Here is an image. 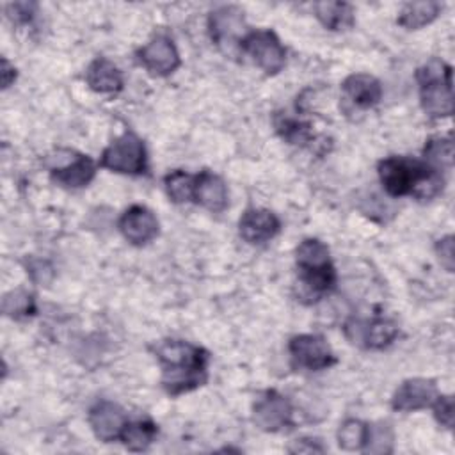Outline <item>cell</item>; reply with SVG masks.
Masks as SVG:
<instances>
[{"label": "cell", "mask_w": 455, "mask_h": 455, "mask_svg": "<svg viewBox=\"0 0 455 455\" xmlns=\"http://www.w3.org/2000/svg\"><path fill=\"white\" fill-rule=\"evenodd\" d=\"M423 160L435 169L451 167L453 164V142L450 137H432L423 148Z\"/></svg>", "instance_id": "d4e9b609"}, {"label": "cell", "mask_w": 455, "mask_h": 455, "mask_svg": "<svg viewBox=\"0 0 455 455\" xmlns=\"http://www.w3.org/2000/svg\"><path fill=\"white\" fill-rule=\"evenodd\" d=\"M364 451L370 453H391L393 451V432L389 425L379 423L375 427L368 425V439Z\"/></svg>", "instance_id": "4316f807"}, {"label": "cell", "mask_w": 455, "mask_h": 455, "mask_svg": "<svg viewBox=\"0 0 455 455\" xmlns=\"http://www.w3.org/2000/svg\"><path fill=\"white\" fill-rule=\"evenodd\" d=\"M2 311L11 318H23V316L34 315L36 313L34 297L25 290L11 291L2 300Z\"/></svg>", "instance_id": "484cf974"}, {"label": "cell", "mask_w": 455, "mask_h": 455, "mask_svg": "<svg viewBox=\"0 0 455 455\" xmlns=\"http://www.w3.org/2000/svg\"><path fill=\"white\" fill-rule=\"evenodd\" d=\"M36 4H32V2H16V4H9L7 7H5V11H7V16H9V20L12 21V23H16V25H27L32 18H34V14H36Z\"/></svg>", "instance_id": "f1b7e54d"}, {"label": "cell", "mask_w": 455, "mask_h": 455, "mask_svg": "<svg viewBox=\"0 0 455 455\" xmlns=\"http://www.w3.org/2000/svg\"><path fill=\"white\" fill-rule=\"evenodd\" d=\"M155 437H156V425L149 419L128 421L121 434V441L130 451L148 450V446L155 441Z\"/></svg>", "instance_id": "44dd1931"}, {"label": "cell", "mask_w": 455, "mask_h": 455, "mask_svg": "<svg viewBox=\"0 0 455 455\" xmlns=\"http://www.w3.org/2000/svg\"><path fill=\"white\" fill-rule=\"evenodd\" d=\"M208 30L212 41L226 50L233 52V48H240L242 39L245 37V20L243 11L236 5H222L210 12L208 18Z\"/></svg>", "instance_id": "52a82bcc"}, {"label": "cell", "mask_w": 455, "mask_h": 455, "mask_svg": "<svg viewBox=\"0 0 455 455\" xmlns=\"http://www.w3.org/2000/svg\"><path fill=\"white\" fill-rule=\"evenodd\" d=\"M419 85V103L430 117H448L453 112L451 66L432 57L416 71Z\"/></svg>", "instance_id": "3957f363"}, {"label": "cell", "mask_w": 455, "mask_h": 455, "mask_svg": "<svg viewBox=\"0 0 455 455\" xmlns=\"http://www.w3.org/2000/svg\"><path fill=\"white\" fill-rule=\"evenodd\" d=\"M85 82L94 92L101 94H114L123 89L121 71L105 57H98L89 64L85 71Z\"/></svg>", "instance_id": "ac0fdd59"}, {"label": "cell", "mask_w": 455, "mask_h": 455, "mask_svg": "<svg viewBox=\"0 0 455 455\" xmlns=\"http://www.w3.org/2000/svg\"><path fill=\"white\" fill-rule=\"evenodd\" d=\"M165 192L169 199L176 204L188 203L194 199V188H196V176L185 172V171H172L164 178Z\"/></svg>", "instance_id": "603a6c76"}, {"label": "cell", "mask_w": 455, "mask_h": 455, "mask_svg": "<svg viewBox=\"0 0 455 455\" xmlns=\"http://www.w3.org/2000/svg\"><path fill=\"white\" fill-rule=\"evenodd\" d=\"M121 235L133 245H146L158 235V219L140 204L130 206L119 219Z\"/></svg>", "instance_id": "7c38bea8"}, {"label": "cell", "mask_w": 455, "mask_h": 455, "mask_svg": "<svg viewBox=\"0 0 455 455\" xmlns=\"http://www.w3.org/2000/svg\"><path fill=\"white\" fill-rule=\"evenodd\" d=\"M194 201L210 212H222L228 206V188L220 176L203 171L196 176Z\"/></svg>", "instance_id": "2e32d148"}, {"label": "cell", "mask_w": 455, "mask_h": 455, "mask_svg": "<svg viewBox=\"0 0 455 455\" xmlns=\"http://www.w3.org/2000/svg\"><path fill=\"white\" fill-rule=\"evenodd\" d=\"M293 409L286 396L268 389L252 405V419L265 432H279L293 425Z\"/></svg>", "instance_id": "9c48e42d"}, {"label": "cell", "mask_w": 455, "mask_h": 455, "mask_svg": "<svg viewBox=\"0 0 455 455\" xmlns=\"http://www.w3.org/2000/svg\"><path fill=\"white\" fill-rule=\"evenodd\" d=\"M313 9L316 20L329 30H348L354 25V9L347 2H316Z\"/></svg>", "instance_id": "d6986e66"}, {"label": "cell", "mask_w": 455, "mask_h": 455, "mask_svg": "<svg viewBox=\"0 0 455 455\" xmlns=\"http://www.w3.org/2000/svg\"><path fill=\"white\" fill-rule=\"evenodd\" d=\"M290 453H323V444L315 437H300L288 446Z\"/></svg>", "instance_id": "4dcf8cb0"}, {"label": "cell", "mask_w": 455, "mask_h": 455, "mask_svg": "<svg viewBox=\"0 0 455 455\" xmlns=\"http://www.w3.org/2000/svg\"><path fill=\"white\" fill-rule=\"evenodd\" d=\"M345 334L354 345L380 350L396 339L398 325L382 316L373 320H350L345 323Z\"/></svg>", "instance_id": "ba28073f"}, {"label": "cell", "mask_w": 455, "mask_h": 455, "mask_svg": "<svg viewBox=\"0 0 455 455\" xmlns=\"http://www.w3.org/2000/svg\"><path fill=\"white\" fill-rule=\"evenodd\" d=\"M368 439V425L361 419H347L338 428V444L341 450L357 451L364 450Z\"/></svg>", "instance_id": "cb8c5ba5"}, {"label": "cell", "mask_w": 455, "mask_h": 455, "mask_svg": "<svg viewBox=\"0 0 455 455\" xmlns=\"http://www.w3.org/2000/svg\"><path fill=\"white\" fill-rule=\"evenodd\" d=\"M443 11V4L425 0V2H407L398 12V25L407 30L421 28L428 23H432L439 12Z\"/></svg>", "instance_id": "ffe728a7"}, {"label": "cell", "mask_w": 455, "mask_h": 455, "mask_svg": "<svg viewBox=\"0 0 455 455\" xmlns=\"http://www.w3.org/2000/svg\"><path fill=\"white\" fill-rule=\"evenodd\" d=\"M14 80H16V69H14V66H11L9 60L4 57V59H2V87L7 89Z\"/></svg>", "instance_id": "1f68e13d"}, {"label": "cell", "mask_w": 455, "mask_h": 455, "mask_svg": "<svg viewBox=\"0 0 455 455\" xmlns=\"http://www.w3.org/2000/svg\"><path fill=\"white\" fill-rule=\"evenodd\" d=\"M274 126H275V132L281 135V139L290 144H306L313 140L311 126L288 114H275Z\"/></svg>", "instance_id": "7402d4cb"}, {"label": "cell", "mask_w": 455, "mask_h": 455, "mask_svg": "<svg viewBox=\"0 0 455 455\" xmlns=\"http://www.w3.org/2000/svg\"><path fill=\"white\" fill-rule=\"evenodd\" d=\"M126 423V412L110 400H100L89 411V425L94 435L103 443L121 439Z\"/></svg>", "instance_id": "8fae6325"}, {"label": "cell", "mask_w": 455, "mask_h": 455, "mask_svg": "<svg viewBox=\"0 0 455 455\" xmlns=\"http://www.w3.org/2000/svg\"><path fill=\"white\" fill-rule=\"evenodd\" d=\"M240 50L267 75H275L284 68L286 50L272 30L247 32L240 43Z\"/></svg>", "instance_id": "5b68a950"}, {"label": "cell", "mask_w": 455, "mask_h": 455, "mask_svg": "<svg viewBox=\"0 0 455 455\" xmlns=\"http://www.w3.org/2000/svg\"><path fill=\"white\" fill-rule=\"evenodd\" d=\"M437 396V387L430 379H409L403 380L391 398V407L398 412H414L430 407Z\"/></svg>", "instance_id": "4fadbf2b"}, {"label": "cell", "mask_w": 455, "mask_h": 455, "mask_svg": "<svg viewBox=\"0 0 455 455\" xmlns=\"http://www.w3.org/2000/svg\"><path fill=\"white\" fill-rule=\"evenodd\" d=\"M139 62L151 75L167 76L180 68V53L176 44L167 36H155L146 46L137 52Z\"/></svg>", "instance_id": "30bf717a"}, {"label": "cell", "mask_w": 455, "mask_h": 455, "mask_svg": "<svg viewBox=\"0 0 455 455\" xmlns=\"http://www.w3.org/2000/svg\"><path fill=\"white\" fill-rule=\"evenodd\" d=\"M345 100L357 108H371L382 98L380 82L368 73H352L341 84Z\"/></svg>", "instance_id": "9a60e30c"}, {"label": "cell", "mask_w": 455, "mask_h": 455, "mask_svg": "<svg viewBox=\"0 0 455 455\" xmlns=\"http://www.w3.org/2000/svg\"><path fill=\"white\" fill-rule=\"evenodd\" d=\"M435 252H437V258H439L441 265H443L448 272H453L455 256H453V236H451V235H448V236L437 240V243H435Z\"/></svg>", "instance_id": "f546056e"}, {"label": "cell", "mask_w": 455, "mask_h": 455, "mask_svg": "<svg viewBox=\"0 0 455 455\" xmlns=\"http://www.w3.org/2000/svg\"><path fill=\"white\" fill-rule=\"evenodd\" d=\"M288 352L293 366L309 371H320L336 363L329 343L318 334L293 336L288 343Z\"/></svg>", "instance_id": "8992f818"}, {"label": "cell", "mask_w": 455, "mask_h": 455, "mask_svg": "<svg viewBox=\"0 0 455 455\" xmlns=\"http://www.w3.org/2000/svg\"><path fill=\"white\" fill-rule=\"evenodd\" d=\"M430 407L434 411V418L441 427H453V398L450 395H437Z\"/></svg>", "instance_id": "83f0119b"}, {"label": "cell", "mask_w": 455, "mask_h": 455, "mask_svg": "<svg viewBox=\"0 0 455 455\" xmlns=\"http://www.w3.org/2000/svg\"><path fill=\"white\" fill-rule=\"evenodd\" d=\"M379 180L393 197L412 196L430 201L443 192L444 178L439 169L412 156H387L379 162Z\"/></svg>", "instance_id": "7a4b0ae2"}, {"label": "cell", "mask_w": 455, "mask_h": 455, "mask_svg": "<svg viewBox=\"0 0 455 455\" xmlns=\"http://www.w3.org/2000/svg\"><path fill=\"white\" fill-rule=\"evenodd\" d=\"M100 167L130 176L144 174L148 171V153L142 139L133 132H124L103 149Z\"/></svg>", "instance_id": "277c9868"}, {"label": "cell", "mask_w": 455, "mask_h": 455, "mask_svg": "<svg viewBox=\"0 0 455 455\" xmlns=\"http://www.w3.org/2000/svg\"><path fill=\"white\" fill-rule=\"evenodd\" d=\"M281 229V222L270 210L251 208L238 220L240 236L252 245H261L272 240Z\"/></svg>", "instance_id": "5bb4252c"}, {"label": "cell", "mask_w": 455, "mask_h": 455, "mask_svg": "<svg viewBox=\"0 0 455 455\" xmlns=\"http://www.w3.org/2000/svg\"><path fill=\"white\" fill-rule=\"evenodd\" d=\"M164 389L176 396L203 386L208 379V352L183 339H164L155 347Z\"/></svg>", "instance_id": "6da1fadb"}, {"label": "cell", "mask_w": 455, "mask_h": 455, "mask_svg": "<svg viewBox=\"0 0 455 455\" xmlns=\"http://www.w3.org/2000/svg\"><path fill=\"white\" fill-rule=\"evenodd\" d=\"M94 174L96 164L87 155H76L69 164L50 171L52 180L64 188H82L92 181Z\"/></svg>", "instance_id": "e0dca14e"}]
</instances>
